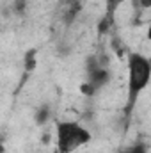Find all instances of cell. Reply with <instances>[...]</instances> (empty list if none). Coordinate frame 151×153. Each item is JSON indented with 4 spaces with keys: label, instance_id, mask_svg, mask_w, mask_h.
<instances>
[{
    "label": "cell",
    "instance_id": "cell-1",
    "mask_svg": "<svg viewBox=\"0 0 151 153\" xmlns=\"http://www.w3.org/2000/svg\"><path fill=\"white\" fill-rule=\"evenodd\" d=\"M151 82V59L144 53L132 52L126 62V112H132L142 91Z\"/></svg>",
    "mask_w": 151,
    "mask_h": 153
},
{
    "label": "cell",
    "instance_id": "cell-2",
    "mask_svg": "<svg viewBox=\"0 0 151 153\" xmlns=\"http://www.w3.org/2000/svg\"><path fill=\"white\" fill-rule=\"evenodd\" d=\"M91 139V132L78 121L64 119L55 123V144L59 153H73L80 146L89 144Z\"/></svg>",
    "mask_w": 151,
    "mask_h": 153
},
{
    "label": "cell",
    "instance_id": "cell-3",
    "mask_svg": "<svg viewBox=\"0 0 151 153\" xmlns=\"http://www.w3.org/2000/svg\"><path fill=\"white\" fill-rule=\"evenodd\" d=\"M110 70L107 66H101L100 62L96 64H87V82L94 85L96 91L103 89L110 82Z\"/></svg>",
    "mask_w": 151,
    "mask_h": 153
},
{
    "label": "cell",
    "instance_id": "cell-4",
    "mask_svg": "<svg viewBox=\"0 0 151 153\" xmlns=\"http://www.w3.org/2000/svg\"><path fill=\"white\" fill-rule=\"evenodd\" d=\"M34 119H36V123L38 125H44L48 119H50V109L46 107V105H43V107H39L36 116H34Z\"/></svg>",
    "mask_w": 151,
    "mask_h": 153
},
{
    "label": "cell",
    "instance_id": "cell-5",
    "mask_svg": "<svg viewBox=\"0 0 151 153\" xmlns=\"http://www.w3.org/2000/svg\"><path fill=\"white\" fill-rule=\"evenodd\" d=\"M126 0H105V5H107V16L112 18V14L124 4Z\"/></svg>",
    "mask_w": 151,
    "mask_h": 153
},
{
    "label": "cell",
    "instance_id": "cell-6",
    "mask_svg": "<svg viewBox=\"0 0 151 153\" xmlns=\"http://www.w3.org/2000/svg\"><path fill=\"white\" fill-rule=\"evenodd\" d=\"M80 93H82L84 96H94L98 91L94 89V85H93V84H89V82H84V84L80 85Z\"/></svg>",
    "mask_w": 151,
    "mask_h": 153
},
{
    "label": "cell",
    "instance_id": "cell-7",
    "mask_svg": "<svg viewBox=\"0 0 151 153\" xmlns=\"http://www.w3.org/2000/svg\"><path fill=\"white\" fill-rule=\"evenodd\" d=\"M34 66H36V61L32 59V57H29V53H27V57H25V70H34Z\"/></svg>",
    "mask_w": 151,
    "mask_h": 153
},
{
    "label": "cell",
    "instance_id": "cell-8",
    "mask_svg": "<svg viewBox=\"0 0 151 153\" xmlns=\"http://www.w3.org/2000/svg\"><path fill=\"white\" fill-rule=\"evenodd\" d=\"M146 38L151 41V22H150V25H148V30H146Z\"/></svg>",
    "mask_w": 151,
    "mask_h": 153
},
{
    "label": "cell",
    "instance_id": "cell-9",
    "mask_svg": "<svg viewBox=\"0 0 151 153\" xmlns=\"http://www.w3.org/2000/svg\"><path fill=\"white\" fill-rule=\"evenodd\" d=\"M119 153H132V150H124V152H119Z\"/></svg>",
    "mask_w": 151,
    "mask_h": 153
}]
</instances>
